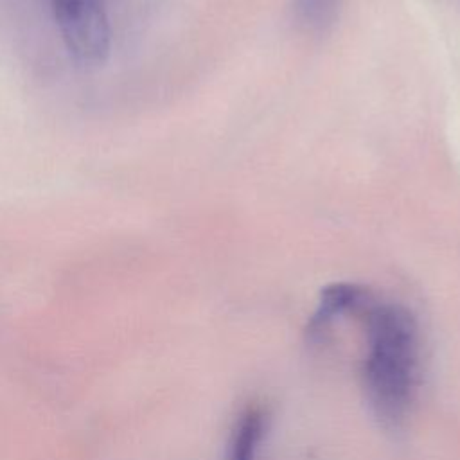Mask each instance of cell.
Here are the masks:
<instances>
[{
    "mask_svg": "<svg viewBox=\"0 0 460 460\" xmlns=\"http://www.w3.org/2000/svg\"><path fill=\"white\" fill-rule=\"evenodd\" d=\"M50 5L70 56L79 65L102 63L110 52L104 0H50Z\"/></svg>",
    "mask_w": 460,
    "mask_h": 460,
    "instance_id": "7a4b0ae2",
    "label": "cell"
},
{
    "mask_svg": "<svg viewBox=\"0 0 460 460\" xmlns=\"http://www.w3.org/2000/svg\"><path fill=\"white\" fill-rule=\"evenodd\" d=\"M341 0H293L295 18L309 31H325L336 18Z\"/></svg>",
    "mask_w": 460,
    "mask_h": 460,
    "instance_id": "277c9868",
    "label": "cell"
},
{
    "mask_svg": "<svg viewBox=\"0 0 460 460\" xmlns=\"http://www.w3.org/2000/svg\"><path fill=\"white\" fill-rule=\"evenodd\" d=\"M264 435V413L259 408L243 411L234 426L228 460H255Z\"/></svg>",
    "mask_w": 460,
    "mask_h": 460,
    "instance_id": "3957f363",
    "label": "cell"
},
{
    "mask_svg": "<svg viewBox=\"0 0 460 460\" xmlns=\"http://www.w3.org/2000/svg\"><path fill=\"white\" fill-rule=\"evenodd\" d=\"M363 322L367 352L363 386L374 413L390 426L399 424L415 397L419 379V329L413 314L394 302H381L372 293L358 307Z\"/></svg>",
    "mask_w": 460,
    "mask_h": 460,
    "instance_id": "6da1fadb",
    "label": "cell"
}]
</instances>
